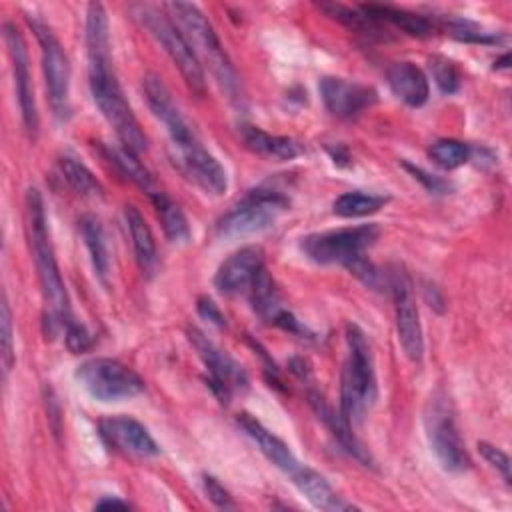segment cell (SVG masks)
<instances>
[{"label":"cell","instance_id":"cell-42","mask_svg":"<svg viewBox=\"0 0 512 512\" xmlns=\"http://www.w3.org/2000/svg\"><path fill=\"white\" fill-rule=\"evenodd\" d=\"M96 508L98 510H104V508H130V504L120 500L118 496H104L102 500L96 502Z\"/></svg>","mask_w":512,"mask_h":512},{"label":"cell","instance_id":"cell-36","mask_svg":"<svg viewBox=\"0 0 512 512\" xmlns=\"http://www.w3.org/2000/svg\"><path fill=\"white\" fill-rule=\"evenodd\" d=\"M444 30H448V34H452L454 38L462 40V42H474V44H496L498 36L492 32H486L482 28H478L474 22L462 20V18H448L444 22Z\"/></svg>","mask_w":512,"mask_h":512},{"label":"cell","instance_id":"cell-19","mask_svg":"<svg viewBox=\"0 0 512 512\" xmlns=\"http://www.w3.org/2000/svg\"><path fill=\"white\" fill-rule=\"evenodd\" d=\"M238 424L242 430L252 438V442L258 446V450L266 456L270 464H274L280 472H284L290 480L302 470V462L292 454L290 446L280 440L276 434H272L262 422H258L252 414H238Z\"/></svg>","mask_w":512,"mask_h":512},{"label":"cell","instance_id":"cell-43","mask_svg":"<svg viewBox=\"0 0 512 512\" xmlns=\"http://www.w3.org/2000/svg\"><path fill=\"white\" fill-rule=\"evenodd\" d=\"M508 60H510V56L504 54L498 62H494V68H508Z\"/></svg>","mask_w":512,"mask_h":512},{"label":"cell","instance_id":"cell-8","mask_svg":"<svg viewBox=\"0 0 512 512\" xmlns=\"http://www.w3.org/2000/svg\"><path fill=\"white\" fill-rule=\"evenodd\" d=\"M288 204V198L278 190L264 186L254 188L218 220L216 234L222 238H242L258 234L270 228L288 208Z\"/></svg>","mask_w":512,"mask_h":512},{"label":"cell","instance_id":"cell-22","mask_svg":"<svg viewBox=\"0 0 512 512\" xmlns=\"http://www.w3.org/2000/svg\"><path fill=\"white\" fill-rule=\"evenodd\" d=\"M310 404L316 412V416L326 424V428L330 430V434L336 438V442L350 454L354 456L358 462H362L364 466H372V458L368 454V450L358 442V438L352 432V426L342 418V414L334 412L332 406L318 394V392H310L308 394Z\"/></svg>","mask_w":512,"mask_h":512},{"label":"cell","instance_id":"cell-23","mask_svg":"<svg viewBox=\"0 0 512 512\" xmlns=\"http://www.w3.org/2000/svg\"><path fill=\"white\" fill-rule=\"evenodd\" d=\"M242 142L248 150L270 158V160H292L302 154V146L288 136L270 134L254 124H240L238 128Z\"/></svg>","mask_w":512,"mask_h":512},{"label":"cell","instance_id":"cell-32","mask_svg":"<svg viewBox=\"0 0 512 512\" xmlns=\"http://www.w3.org/2000/svg\"><path fill=\"white\" fill-rule=\"evenodd\" d=\"M320 10H324L328 16L336 18L338 22L346 24L348 28H354L362 34H380V26L374 18H370L368 14H364L360 8H350V6H344V4H338V2H320L318 4Z\"/></svg>","mask_w":512,"mask_h":512},{"label":"cell","instance_id":"cell-33","mask_svg":"<svg viewBox=\"0 0 512 512\" xmlns=\"http://www.w3.org/2000/svg\"><path fill=\"white\" fill-rule=\"evenodd\" d=\"M428 156L432 162L444 170H454L468 162L470 158V148L454 138H440L428 148Z\"/></svg>","mask_w":512,"mask_h":512},{"label":"cell","instance_id":"cell-38","mask_svg":"<svg viewBox=\"0 0 512 512\" xmlns=\"http://www.w3.org/2000/svg\"><path fill=\"white\" fill-rule=\"evenodd\" d=\"M478 452L482 454V458L492 468H496L502 474L504 482L510 484V458H508V454L504 450H500L498 446L488 444V442H478Z\"/></svg>","mask_w":512,"mask_h":512},{"label":"cell","instance_id":"cell-40","mask_svg":"<svg viewBox=\"0 0 512 512\" xmlns=\"http://www.w3.org/2000/svg\"><path fill=\"white\" fill-rule=\"evenodd\" d=\"M402 164H404V168H406L418 182L424 184V188H426L428 192L446 194V192L450 190V184H448L446 180H442V178H438V176H434V174H428L426 170H422L420 166H414V164H410V162H402Z\"/></svg>","mask_w":512,"mask_h":512},{"label":"cell","instance_id":"cell-12","mask_svg":"<svg viewBox=\"0 0 512 512\" xmlns=\"http://www.w3.org/2000/svg\"><path fill=\"white\" fill-rule=\"evenodd\" d=\"M170 158L172 164L178 168V172L198 186L202 192L220 196L228 188V174L224 166L212 156L198 138L186 142V144H176L170 146Z\"/></svg>","mask_w":512,"mask_h":512},{"label":"cell","instance_id":"cell-31","mask_svg":"<svg viewBox=\"0 0 512 512\" xmlns=\"http://www.w3.org/2000/svg\"><path fill=\"white\" fill-rule=\"evenodd\" d=\"M386 202H388V196L354 190V192L340 194L334 200L332 210H334V214H338L342 218H362V216H370V214L378 212L380 208H384Z\"/></svg>","mask_w":512,"mask_h":512},{"label":"cell","instance_id":"cell-5","mask_svg":"<svg viewBox=\"0 0 512 512\" xmlns=\"http://www.w3.org/2000/svg\"><path fill=\"white\" fill-rule=\"evenodd\" d=\"M132 14L150 32V36L164 48L172 64L182 74L186 86L198 96H202L206 90V76H204L202 62L198 60V56L194 54L192 46L188 44L180 28L174 24V20L150 4H134Z\"/></svg>","mask_w":512,"mask_h":512},{"label":"cell","instance_id":"cell-7","mask_svg":"<svg viewBox=\"0 0 512 512\" xmlns=\"http://www.w3.org/2000/svg\"><path fill=\"white\" fill-rule=\"evenodd\" d=\"M380 228L376 224H360L338 230L314 232L300 240L304 256L316 264H340L348 268L354 260L378 240Z\"/></svg>","mask_w":512,"mask_h":512},{"label":"cell","instance_id":"cell-13","mask_svg":"<svg viewBox=\"0 0 512 512\" xmlns=\"http://www.w3.org/2000/svg\"><path fill=\"white\" fill-rule=\"evenodd\" d=\"M388 286L394 298V314H396V332L398 342L412 362H420L424 354V338L420 316L412 292V280L400 268L388 274Z\"/></svg>","mask_w":512,"mask_h":512},{"label":"cell","instance_id":"cell-2","mask_svg":"<svg viewBox=\"0 0 512 512\" xmlns=\"http://www.w3.org/2000/svg\"><path fill=\"white\" fill-rule=\"evenodd\" d=\"M88 84L94 98V104L98 106L100 114L106 118V122L112 126L116 138L120 144L140 154L146 150L148 140L144 130L140 128L122 88L112 68V56H88Z\"/></svg>","mask_w":512,"mask_h":512},{"label":"cell","instance_id":"cell-24","mask_svg":"<svg viewBox=\"0 0 512 512\" xmlns=\"http://www.w3.org/2000/svg\"><path fill=\"white\" fill-rule=\"evenodd\" d=\"M360 10L364 14H368L370 18H374L376 22H380V20L390 22L392 26H396L402 32L416 36V38H426L434 32V24L426 16L414 14L404 8H396V6H388V4H362Z\"/></svg>","mask_w":512,"mask_h":512},{"label":"cell","instance_id":"cell-16","mask_svg":"<svg viewBox=\"0 0 512 512\" xmlns=\"http://www.w3.org/2000/svg\"><path fill=\"white\" fill-rule=\"evenodd\" d=\"M142 92H144L146 104L152 110V114L164 124L170 144H182L196 136L194 130L190 128L188 120L182 116L178 104L174 102L172 92L168 90V86L162 82L160 76H156V74L144 76Z\"/></svg>","mask_w":512,"mask_h":512},{"label":"cell","instance_id":"cell-3","mask_svg":"<svg viewBox=\"0 0 512 512\" xmlns=\"http://www.w3.org/2000/svg\"><path fill=\"white\" fill-rule=\"evenodd\" d=\"M348 356L340 378V414L354 428L376 400L374 356L366 334L356 324H346Z\"/></svg>","mask_w":512,"mask_h":512},{"label":"cell","instance_id":"cell-28","mask_svg":"<svg viewBox=\"0 0 512 512\" xmlns=\"http://www.w3.org/2000/svg\"><path fill=\"white\" fill-rule=\"evenodd\" d=\"M104 154L108 158V162L124 176L128 178L132 184H136L140 190H144L148 196L152 192H156L154 182L150 172L140 164V160L136 158L138 154L126 150L122 144L120 146H104Z\"/></svg>","mask_w":512,"mask_h":512},{"label":"cell","instance_id":"cell-41","mask_svg":"<svg viewBox=\"0 0 512 512\" xmlns=\"http://www.w3.org/2000/svg\"><path fill=\"white\" fill-rule=\"evenodd\" d=\"M196 308H198V314H200L204 320H208V322H212V324H216V326H226L224 314L220 312V308H218L208 296H200Z\"/></svg>","mask_w":512,"mask_h":512},{"label":"cell","instance_id":"cell-25","mask_svg":"<svg viewBox=\"0 0 512 512\" xmlns=\"http://www.w3.org/2000/svg\"><path fill=\"white\" fill-rule=\"evenodd\" d=\"M124 216H126L128 232H130V238H132L136 262H138V266L144 274H152L156 270V262H158L156 242H154L152 230H150L142 212L136 206L128 204L126 210H124Z\"/></svg>","mask_w":512,"mask_h":512},{"label":"cell","instance_id":"cell-26","mask_svg":"<svg viewBox=\"0 0 512 512\" xmlns=\"http://www.w3.org/2000/svg\"><path fill=\"white\" fill-rule=\"evenodd\" d=\"M78 226H80V234L84 238L86 250L90 254L92 268H94L96 276L100 278V282L106 284L108 282V274H110V256H108V244H106L104 228H102L100 220L96 216H92V214L82 216Z\"/></svg>","mask_w":512,"mask_h":512},{"label":"cell","instance_id":"cell-9","mask_svg":"<svg viewBox=\"0 0 512 512\" xmlns=\"http://www.w3.org/2000/svg\"><path fill=\"white\" fill-rule=\"evenodd\" d=\"M28 24L40 44V56H42V72L48 92V102L52 108V116L58 122H66L70 118V64L68 56L52 32V28L42 22L40 18H30Z\"/></svg>","mask_w":512,"mask_h":512},{"label":"cell","instance_id":"cell-27","mask_svg":"<svg viewBox=\"0 0 512 512\" xmlns=\"http://www.w3.org/2000/svg\"><path fill=\"white\" fill-rule=\"evenodd\" d=\"M150 200L154 204L156 216H158V220L162 224V230L168 236V240L174 242V244L188 242L190 240V226H188V220H186L184 212L180 210V206L176 202H172L160 190L152 192Z\"/></svg>","mask_w":512,"mask_h":512},{"label":"cell","instance_id":"cell-37","mask_svg":"<svg viewBox=\"0 0 512 512\" xmlns=\"http://www.w3.org/2000/svg\"><path fill=\"white\" fill-rule=\"evenodd\" d=\"M64 340H66L68 350L74 354L86 352L92 346V334L86 330L84 324H80L76 320H70L68 326L64 328Z\"/></svg>","mask_w":512,"mask_h":512},{"label":"cell","instance_id":"cell-29","mask_svg":"<svg viewBox=\"0 0 512 512\" xmlns=\"http://www.w3.org/2000/svg\"><path fill=\"white\" fill-rule=\"evenodd\" d=\"M250 302L254 312L266 320V322H274V318L278 316V312L284 308L280 302V294L278 288L274 284V280L270 278V274L266 272V268L260 270V274L256 276V280L250 286Z\"/></svg>","mask_w":512,"mask_h":512},{"label":"cell","instance_id":"cell-34","mask_svg":"<svg viewBox=\"0 0 512 512\" xmlns=\"http://www.w3.org/2000/svg\"><path fill=\"white\" fill-rule=\"evenodd\" d=\"M428 70L432 74V80L444 94H454L460 88V72L452 60L446 56L434 54L428 58Z\"/></svg>","mask_w":512,"mask_h":512},{"label":"cell","instance_id":"cell-10","mask_svg":"<svg viewBox=\"0 0 512 512\" xmlns=\"http://www.w3.org/2000/svg\"><path fill=\"white\" fill-rule=\"evenodd\" d=\"M78 384L98 402H118L144 390L142 378L114 358H90L76 368Z\"/></svg>","mask_w":512,"mask_h":512},{"label":"cell","instance_id":"cell-39","mask_svg":"<svg viewBox=\"0 0 512 512\" xmlns=\"http://www.w3.org/2000/svg\"><path fill=\"white\" fill-rule=\"evenodd\" d=\"M202 486H204L206 496H208L218 508H234V506H236L234 500H232V496H230V492H228L214 476L204 474V476H202Z\"/></svg>","mask_w":512,"mask_h":512},{"label":"cell","instance_id":"cell-1","mask_svg":"<svg viewBox=\"0 0 512 512\" xmlns=\"http://www.w3.org/2000/svg\"><path fill=\"white\" fill-rule=\"evenodd\" d=\"M26 228L44 300V330L52 338L74 318L50 240L44 200L38 188H28L26 192Z\"/></svg>","mask_w":512,"mask_h":512},{"label":"cell","instance_id":"cell-20","mask_svg":"<svg viewBox=\"0 0 512 512\" xmlns=\"http://www.w3.org/2000/svg\"><path fill=\"white\" fill-rule=\"evenodd\" d=\"M388 86L410 108H420L430 96L426 74L412 62H394L388 72Z\"/></svg>","mask_w":512,"mask_h":512},{"label":"cell","instance_id":"cell-17","mask_svg":"<svg viewBox=\"0 0 512 512\" xmlns=\"http://www.w3.org/2000/svg\"><path fill=\"white\" fill-rule=\"evenodd\" d=\"M264 268V254L258 246H244L230 254L214 276V286L220 294L234 296L248 292L260 270Z\"/></svg>","mask_w":512,"mask_h":512},{"label":"cell","instance_id":"cell-15","mask_svg":"<svg viewBox=\"0 0 512 512\" xmlns=\"http://www.w3.org/2000/svg\"><path fill=\"white\" fill-rule=\"evenodd\" d=\"M318 90L326 110L344 120L356 118L378 102V92L372 86L338 76L320 78Z\"/></svg>","mask_w":512,"mask_h":512},{"label":"cell","instance_id":"cell-18","mask_svg":"<svg viewBox=\"0 0 512 512\" xmlns=\"http://www.w3.org/2000/svg\"><path fill=\"white\" fill-rule=\"evenodd\" d=\"M100 436L120 452L132 456H158L160 446L144 424L128 416H108L98 422Z\"/></svg>","mask_w":512,"mask_h":512},{"label":"cell","instance_id":"cell-11","mask_svg":"<svg viewBox=\"0 0 512 512\" xmlns=\"http://www.w3.org/2000/svg\"><path fill=\"white\" fill-rule=\"evenodd\" d=\"M188 340L206 366V382L220 402H230L234 394L248 388L246 370L226 350L218 348L202 330L188 328Z\"/></svg>","mask_w":512,"mask_h":512},{"label":"cell","instance_id":"cell-14","mask_svg":"<svg viewBox=\"0 0 512 512\" xmlns=\"http://www.w3.org/2000/svg\"><path fill=\"white\" fill-rule=\"evenodd\" d=\"M4 42H6L8 54H10V62H12L14 88H16L24 128L28 130V134L36 136V132H38V110H36L34 86H32V78H30V68H28L26 42H24L20 30L12 22H4Z\"/></svg>","mask_w":512,"mask_h":512},{"label":"cell","instance_id":"cell-21","mask_svg":"<svg viewBox=\"0 0 512 512\" xmlns=\"http://www.w3.org/2000/svg\"><path fill=\"white\" fill-rule=\"evenodd\" d=\"M298 492L302 496H306V500L318 508V510H326V512H344V510H352L356 508L354 504L346 502L342 496L336 494V490L330 486V482L316 472L310 466H302V470L290 480Z\"/></svg>","mask_w":512,"mask_h":512},{"label":"cell","instance_id":"cell-4","mask_svg":"<svg viewBox=\"0 0 512 512\" xmlns=\"http://www.w3.org/2000/svg\"><path fill=\"white\" fill-rule=\"evenodd\" d=\"M162 8L180 28L198 60H204L210 66L220 86L234 98L238 92V76L204 12L190 2H166Z\"/></svg>","mask_w":512,"mask_h":512},{"label":"cell","instance_id":"cell-35","mask_svg":"<svg viewBox=\"0 0 512 512\" xmlns=\"http://www.w3.org/2000/svg\"><path fill=\"white\" fill-rule=\"evenodd\" d=\"M0 360H2V374L6 378L16 360L14 336H12V312L6 296L2 298V306H0Z\"/></svg>","mask_w":512,"mask_h":512},{"label":"cell","instance_id":"cell-6","mask_svg":"<svg viewBox=\"0 0 512 512\" xmlns=\"http://www.w3.org/2000/svg\"><path fill=\"white\" fill-rule=\"evenodd\" d=\"M424 430L432 454L446 472H464L470 466V456L458 432L452 402L442 390H436L426 402Z\"/></svg>","mask_w":512,"mask_h":512},{"label":"cell","instance_id":"cell-30","mask_svg":"<svg viewBox=\"0 0 512 512\" xmlns=\"http://www.w3.org/2000/svg\"><path fill=\"white\" fill-rule=\"evenodd\" d=\"M58 166H60L64 180L76 194L86 196V198H100L104 194V188L96 180V176L74 156H62L58 160Z\"/></svg>","mask_w":512,"mask_h":512}]
</instances>
